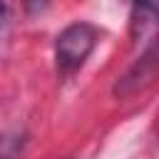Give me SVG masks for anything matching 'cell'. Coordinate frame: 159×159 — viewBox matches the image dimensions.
Returning a JSON list of instances; mask_svg holds the SVG:
<instances>
[{"instance_id": "6da1fadb", "label": "cell", "mask_w": 159, "mask_h": 159, "mask_svg": "<svg viewBox=\"0 0 159 159\" xmlns=\"http://www.w3.org/2000/svg\"><path fill=\"white\" fill-rule=\"evenodd\" d=\"M94 45H97V27L94 25H89V22H72V25H67L57 35V42H55L57 70L62 75L75 72L89 57Z\"/></svg>"}, {"instance_id": "7a4b0ae2", "label": "cell", "mask_w": 159, "mask_h": 159, "mask_svg": "<svg viewBox=\"0 0 159 159\" xmlns=\"http://www.w3.org/2000/svg\"><path fill=\"white\" fill-rule=\"evenodd\" d=\"M159 72V40L154 45H149L147 50H142V55L137 57V62L119 77V82L114 84V94L117 97H129L134 92H139L144 84H149Z\"/></svg>"}, {"instance_id": "3957f363", "label": "cell", "mask_w": 159, "mask_h": 159, "mask_svg": "<svg viewBox=\"0 0 159 159\" xmlns=\"http://www.w3.org/2000/svg\"><path fill=\"white\" fill-rule=\"evenodd\" d=\"M132 37L144 50L159 40V2H139L132 7Z\"/></svg>"}, {"instance_id": "277c9868", "label": "cell", "mask_w": 159, "mask_h": 159, "mask_svg": "<svg viewBox=\"0 0 159 159\" xmlns=\"http://www.w3.org/2000/svg\"><path fill=\"white\" fill-rule=\"evenodd\" d=\"M2 15H5V5L0 2V17H2Z\"/></svg>"}]
</instances>
